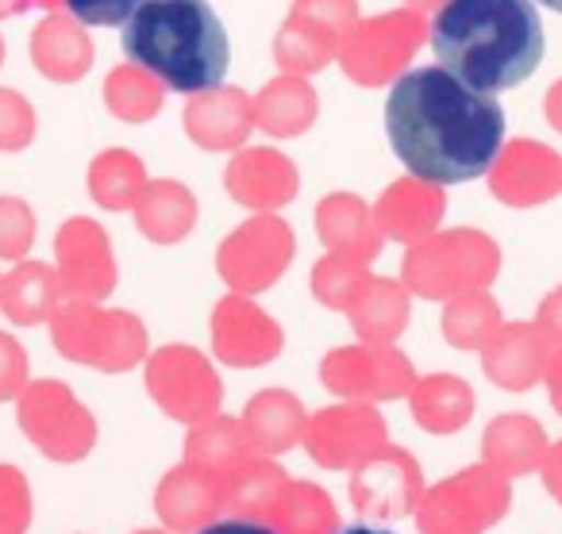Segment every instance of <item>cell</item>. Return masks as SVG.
Returning <instances> with one entry per match:
<instances>
[{
	"instance_id": "1",
	"label": "cell",
	"mask_w": 562,
	"mask_h": 534,
	"mask_svg": "<svg viewBox=\"0 0 562 534\" xmlns=\"http://www.w3.org/2000/svg\"><path fill=\"white\" fill-rule=\"evenodd\" d=\"M385 135L408 173L431 185L477 181L505 147V109L443 66L397 78L385 96Z\"/></svg>"
},
{
	"instance_id": "2",
	"label": "cell",
	"mask_w": 562,
	"mask_h": 534,
	"mask_svg": "<svg viewBox=\"0 0 562 534\" xmlns=\"http://www.w3.org/2000/svg\"><path fill=\"white\" fill-rule=\"evenodd\" d=\"M439 66L482 93H505L543 63V24L531 0H447L431 20Z\"/></svg>"
},
{
	"instance_id": "3",
	"label": "cell",
	"mask_w": 562,
	"mask_h": 534,
	"mask_svg": "<svg viewBox=\"0 0 562 534\" xmlns=\"http://www.w3.org/2000/svg\"><path fill=\"white\" fill-rule=\"evenodd\" d=\"M124 55L173 93H204L227 78L232 43L209 0H139Z\"/></svg>"
},
{
	"instance_id": "4",
	"label": "cell",
	"mask_w": 562,
	"mask_h": 534,
	"mask_svg": "<svg viewBox=\"0 0 562 534\" xmlns=\"http://www.w3.org/2000/svg\"><path fill=\"white\" fill-rule=\"evenodd\" d=\"M66 9L89 27H120L139 9V0H66Z\"/></svg>"
},
{
	"instance_id": "5",
	"label": "cell",
	"mask_w": 562,
	"mask_h": 534,
	"mask_svg": "<svg viewBox=\"0 0 562 534\" xmlns=\"http://www.w3.org/2000/svg\"><path fill=\"white\" fill-rule=\"evenodd\" d=\"M201 534H278V531H273V526H262V523H250V519H232V523L204 526Z\"/></svg>"
},
{
	"instance_id": "6",
	"label": "cell",
	"mask_w": 562,
	"mask_h": 534,
	"mask_svg": "<svg viewBox=\"0 0 562 534\" xmlns=\"http://www.w3.org/2000/svg\"><path fill=\"white\" fill-rule=\"evenodd\" d=\"M344 534H393V531H374V526H351V531Z\"/></svg>"
},
{
	"instance_id": "7",
	"label": "cell",
	"mask_w": 562,
	"mask_h": 534,
	"mask_svg": "<svg viewBox=\"0 0 562 534\" xmlns=\"http://www.w3.org/2000/svg\"><path fill=\"white\" fill-rule=\"evenodd\" d=\"M539 4H547V9H554V12H562V0H539Z\"/></svg>"
}]
</instances>
